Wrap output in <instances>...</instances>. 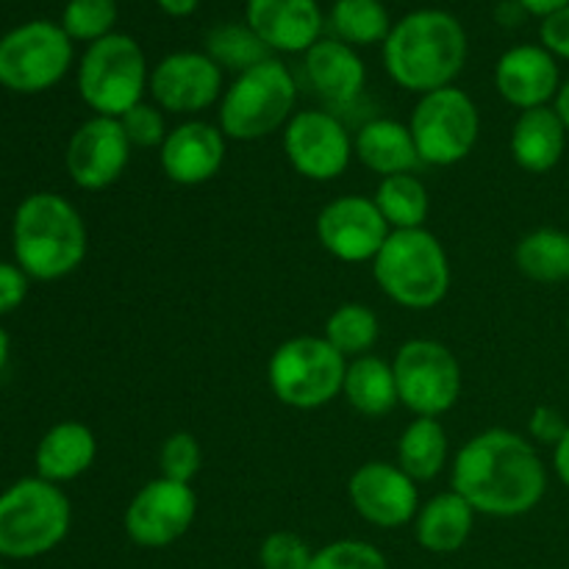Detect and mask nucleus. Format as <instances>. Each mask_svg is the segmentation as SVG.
I'll return each instance as SVG.
<instances>
[{"instance_id":"nucleus-8","label":"nucleus","mask_w":569,"mask_h":569,"mask_svg":"<svg viewBox=\"0 0 569 569\" xmlns=\"http://www.w3.org/2000/svg\"><path fill=\"white\" fill-rule=\"evenodd\" d=\"M348 359L326 337H292L272 350L267 383L278 403L315 411L342 395Z\"/></svg>"},{"instance_id":"nucleus-12","label":"nucleus","mask_w":569,"mask_h":569,"mask_svg":"<svg viewBox=\"0 0 569 569\" xmlns=\"http://www.w3.org/2000/svg\"><path fill=\"white\" fill-rule=\"evenodd\" d=\"M283 153L300 178L328 183L345 176L353 161V137L331 111L306 109L283 128Z\"/></svg>"},{"instance_id":"nucleus-25","label":"nucleus","mask_w":569,"mask_h":569,"mask_svg":"<svg viewBox=\"0 0 569 569\" xmlns=\"http://www.w3.org/2000/svg\"><path fill=\"white\" fill-rule=\"evenodd\" d=\"M353 156L381 178L415 172L417 164H422L409 122L389 120V117H376L356 131Z\"/></svg>"},{"instance_id":"nucleus-39","label":"nucleus","mask_w":569,"mask_h":569,"mask_svg":"<svg viewBox=\"0 0 569 569\" xmlns=\"http://www.w3.org/2000/svg\"><path fill=\"white\" fill-rule=\"evenodd\" d=\"M31 278L17 261H0V317L20 309L28 298Z\"/></svg>"},{"instance_id":"nucleus-27","label":"nucleus","mask_w":569,"mask_h":569,"mask_svg":"<svg viewBox=\"0 0 569 569\" xmlns=\"http://www.w3.org/2000/svg\"><path fill=\"white\" fill-rule=\"evenodd\" d=\"M448 465V431L437 417H415L398 439V467L417 483L433 481Z\"/></svg>"},{"instance_id":"nucleus-2","label":"nucleus","mask_w":569,"mask_h":569,"mask_svg":"<svg viewBox=\"0 0 569 569\" xmlns=\"http://www.w3.org/2000/svg\"><path fill=\"white\" fill-rule=\"evenodd\" d=\"M383 48V70L415 94L453 87L470 53L461 20L442 9H417L400 17Z\"/></svg>"},{"instance_id":"nucleus-16","label":"nucleus","mask_w":569,"mask_h":569,"mask_svg":"<svg viewBox=\"0 0 569 569\" xmlns=\"http://www.w3.org/2000/svg\"><path fill=\"white\" fill-rule=\"evenodd\" d=\"M131 161V142L117 117L92 114L72 131L64 150L70 181L83 192H100L122 178Z\"/></svg>"},{"instance_id":"nucleus-41","label":"nucleus","mask_w":569,"mask_h":569,"mask_svg":"<svg viewBox=\"0 0 569 569\" xmlns=\"http://www.w3.org/2000/svg\"><path fill=\"white\" fill-rule=\"evenodd\" d=\"M553 472L569 492V428L565 437H561V442L553 448Z\"/></svg>"},{"instance_id":"nucleus-13","label":"nucleus","mask_w":569,"mask_h":569,"mask_svg":"<svg viewBox=\"0 0 569 569\" xmlns=\"http://www.w3.org/2000/svg\"><path fill=\"white\" fill-rule=\"evenodd\" d=\"M198 517V495L192 483L159 476L144 483L122 515V528L133 545L161 550L176 545Z\"/></svg>"},{"instance_id":"nucleus-20","label":"nucleus","mask_w":569,"mask_h":569,"mask_svg":"<svg viewBox=\"0 0 569 569\" xmlns=\"http://www.w3.org/2000/svg\"><path fill=\"white\" fill-rule=\"evenodd\" d=\"M495 89L520 111L553 106L561 89L559 59L542 44H515L495 64Z\"/></svg>"},{"instance_id":"nucleus-46","label":"nucleus","mask_w":569,"mask_h":569,"mask_svg":"<svg viewBox=\"0 0 569 569\" xmlns=\"http://www.w3.org/2000/svg\"><path fill=\"white\" fill-rule=\"evenodd\" d=\"M9 350H11V342H9V333L0 328V370L6 367V361H9Z\"/></svg>"},{"instance_id":"nucleus-36","label":"nucleus","mask_w":569,"mask_h":569,"mask_svg":"<svg viewBox=\"0 0 569 569\" xmlns=\"http://www.w3.org/2000/svg\"><path fill=\"white\" fill-rule=\"evenodd\" d=\"M315 548L295 531L267 533L259 548L261 569H309Z\"/></svg>"},{"instance_id":"nucleus-7","label":"nucleus","mask_w":569,"mask_h":569,"mask_svg":"<svg viewBox=\"0 0 569 569\" xmlns=\"http://www.w3.org/2000/svg\"><path fill=\"white\" fill-rule=\"evenodd\" d=\"M78 94L100 117L120 120L142 103L150 87V67L142 44L128 33H109L87 44L76 72Z\"/></svg>"},{"instance_id":"nucleus-21","label":"nucleus","mask_w":569,"mask_h":569,"mask_svg":"<svg viewBox=\"0 0 569 569\" xmlns=\"http://www.w3.org/2000/svg\"><path fill=\"white\" fill-rule=\"evenodd\" d=\"M303 70L315 94L337 109L356 103L367 87V64L359 50L333 37H322L303 56Z\"/></svg>"},{"instance_id":"nucleus-24","label":"nucleus","mask_w":569,"mask_h":569,"mask_svg":"<svg viewBox=\"0 0 569 569\" xmlns=\"http://www.w3.org/2000/svg\"><path fill=\"white\" fill-rule=\"evenodd\" d=\"M411 526H415L417 545L428 553H459L470 542V533L476 528V509L459 492L448 489L426 500Z\"/></svg>"},{"instance_id":"nucleus-31","label":"nucleus","mask_w":569,"mask_h":569,"mask_svg":"<svg viewBox=\"0 0 569 569\" xmlns=\"http://www.w3.org/2000/svg\"><path fill=\"white\" fill-rule=\"evenodd\" d=\"M322 337L345 356V359H359L376 348L381 337V322L378 315L367 303H342L328 315Z\"/></svg>"},{"instance_id":"nucleus-37","label":"nucleus","mask_w":569,"mask_h":569,"mask_svg":"<svg viewBox=\"0 0 569 569\" xmlns=\"http://www.w3.org/2000/svg\"><path fill=\"white\" fill-rule=\"evenodd\" d=\"M120 126L122 131H126L131 148H161L167 133H170L164 111L156 103H148V100H142V103H137L133 109H128L126 114L120 117Z\"/></svg>"},{"instance_id":"nucleus-1","label":"nucleus","mask_w":569,"mask_h":569,"mask_svg":"<svg viewBox=\"0 0 569 569\" xmlns=\"http://www.w3.org/2000/svg\"><path fill=\"white\" fill-rule=\"evenodd\" d=\"M450 489L476 515L495 520L526 517L548 492V467L537 445L509 428H489L461 445L450 467Z\"/></svg>"},{"instance_id":"nucleus-6","label":"nucleus","mask_w":569,"mask_h":569,"mask_svg":"<svg viewBox=\"0 0 569 569\" xmlns=\"http://www.w3.org/2000/svg\"><path fill=\"white\" fill-rule=\"evenodd\" d=\"M72 506L64 489L44 478H20L0 495V556L37 559L70 533Z\"/></svg>"},{"instance_id":"nucleus-35","label":"nucleus","mask_w":569,"mask_h":569,"mask_svg":"<svg viewBox=\"0 0 569 569\" xmlns=\"http://www.w3.org/2000/svg\"><path fill=\"white\" fill-rule=\"evenodd\" d=\"M159 467L161 476L170 481L192 483L198 478L200 467H203V450L194 433L176 431L161 442L159 450Z\"/></svg>"},{"instance_id":"nucleus-9","label":"nucleus","mask_w":569,"mask_h":569,"mask_svg":"<svg viewBox=\"0 0 569 569\" xmlns=\"http://www.w3.org/2000/svg\"><path fill=\"white\" fill-rule=\"evenodd\" d=\"M409 131L422 164L453 167L476 150L481 137V111L476 100L453 83L420 94L409 117Z\"/></svg>"},{"instance_id":"nucleus-38","label":"nucleus","mask_w":569,"mask_h":569,"mask_svg":"<svg viewBox=\"0 0 569 569\" xmlns=\"http://www.w3.org/2000/svg\"><path fill=\"white\" fill-rule=\"evenodd\" d=\"M567 428V417L553 406H537L528 417V439H533V445H545V448H556Z\"/></svg>"},{"instance_id":"nucleus-32","label":"nucleus","mask_w":569,"mask_h":569,"mask_svg":"<svg viewBox=\"0 0 569 569\" xmlns=\"http://www.w3.org/2000/svg\"><path fill=\"white\" fill-rule=\"evenodd\" d=\"M206 53L222 70H231L237 76L272 56L248 22H222V26L211 28L209 37H206Z\"/></svg>"},{"instance_id":"nucleus-45","label":"nucleus","mask_w":569,"mask_h":569,"mask_svg":"<svg viewBox=\"0 0 569 569\" xmlns=\"http://www.w3.org/2000/svg\"><path fill=\"white\" fill-rule=\"evenodd\" d=\"M553 109H556V114L561 117V122H565V128L569 133V78L567 81H561L559 94H556V100H553Z\"/></svg>"},{"instance_id":"nucleus-3","label":"nucleus","mask_w":569,"mask_h":569,"mask_svg":"<svg viewBox=\"0 0 569 569\" xmlns=\"http://www.w3.org/2000/svg\"><path fill=\"white\" fill-rule=\"evenodd\" d=\"M11 250L31 281H59L87 259V222L61 194L33 192L14 211Z\"/></svg>"},{"instance_id":"nucleus-18","label":"nucleus","mask_w":569,"mask_h":569,"mask_svg":"<svg viewBox=\"0 0 569 569\" xmlns=\"http://www.w3.org/2000/svg\"><path fill=\"white\" fill-rule=\"evenodd\" d=\"M226 153L228 139L220 126L206 120H183L167 133L164 144L159 148V164L167 181L178 187H200L220 176Z\"/></svg>"},{"instance_id":"nucleus-23","label":"nucleus","mask_w":569,"mask_h":569,"mask_svg":"<svg viewBox=\"0 0 569 569\" xmlns=\"http://www.w3.org/2000/svg\"><path fill=\"white\" fill-rule=\"evenodd\" d=\"M94 459H98V439H94L92 428L76 420L56 422L39 439L37 453H33L37 476L56 487L81 478L94 465Z\"/></svg>"},{"instance_id":"nucleus-14","label":"nucleus","mask_w":569,"mask_h":569,"mask_svg":"<svg viewBox=\"0 0 569 569\" xmlns=\"http://www.w3.org/2000/svg\"><path fill=\"white\" fill-rule=\"evenodd\" d=\"M148 92L167 114H200L220 103L226 92L222 67L206 50H176L153 64Z\"/></svg>"},{"instance_id":"nucleus-42","label":"nucleus","mask_w":569,"mask_h":569,"mask_svg":"<svg viewBox=\"0 0 569 569\" xmlns=\"http://www.w3.org/2000/svg\"><path fill=\"white\" fill-rule=\"evenodd\" d=\"M517 3L526 9V14L545 20V17L553 14V11H559V9H565V6H569V0H517Z\"/></svg>"},{"instance_id":"nucleus-15","label":"nucleus","mask_w":569,"mask_h":569,"mask_svg":"<svg viewBox=\"0 0 569 569\" xmlns=\"http://www.w3.org/2000/svg\"><path fill=\"white\" fill-rule=\"evenodd\" d=\"M392 228L367 194H339L317 214V239L322 250L345 264H365L378 256Z\"/></svg>"},{"instance_id":"nucleus-26","label":"nucleus","mask_w":569,"mask_h":569,"mask_svg":"<svg viewBox=\"0 0 569 569\" xmlns=\"http://www.w3.org/2000/svg\"><path fill=\"white\" fill-rule=\"evenodd\" d=\"M342 398L361 417H370V420L387 417L400 403L392 361H383L372 353L350 359L345 370Z\"/></svg>"},{"instance_id":"nucleus-47","label":"nucleus","mask_w":569,"mask_h":569,"mask_svg":"<svg viewBox=\"0 0 569 569\" xmlns=\"http://www.w3.org/2000/svg\"><path fill=\"white\" fill-rule=\"evenodd\" d=\"M567 331H569V317H567Z\"/></svg>"},{"instance_id":"nucleus-5","label":"nucleus","mask_w":569,"mask_h":569,"mask_svg":"<svg viewBox=\"0 0 569 569\" xmlns=\"http://www.w3.org/2000/svg\"><path fill=\"white\" fill-rule=\"evenodd\" d=\"M217 109V126L233 142H259L283 131L298 111V83L281 59L270 56L261 64L233 76Z\"/></svg>"},{"instance_id":"nucleus-11","label":"nucleus","mask_w":569,"mask_h":569,"mask_svg":"<svg viewBox=\"0 0 569 569\" xmlns=\"http://www.w3.org/2000/svg\"><path fill=\"white\" fill-rule=\"evenodd\" d=\"M398 398L415 417H442L459 403L465 376L448 345L437 339H409L392 359Z\"/></svg>"},{"instance_id":"nucleus-33","label":"nucleus","mask_w":569,"mask_h":569,"mask_svg":"<svg viewBox=\"0 0 569 569\" xmlns=\"http://www.w3.org/2000/svg\"><path fill=\"white\" fill-rule=\"evenodd\" d=\"M117 17H120L117 0H67L59 26L72 42L92 44L114 33Z\"/></svg>"},{"instance_id":"nucleus-30","label":"nucleus","mask_w":569,"mask_h":569,"mask_svg":"<svg viewBox=\"0 0 569 569\" xmlns=\"http://www.w3.org/2000/svg\"><path fill=\"white\" fill-rule=\"evenodd\" d=\"M372 200H376L378 211H381L383 220H387V226L392 231L426 228L428 211H431V198H428L426 183L415 172L381 178Z\"/></svg>"},{"instance_id":"nucleus-43","label":"nucleus","mask_w":569,"mask_h":569,"mask_svg":"<svg viewBox=\"0 0 569 569\" xmlns=\"http://www.w3.org/2000/svg\"><path fill=\"white\" fill-rule=\"evenodd\" d=\"M161 11L167 17H176V20H183V17H192L198 11L200 0H156Z\"/></svg>"},{"instance_id":"nucleus-19","label":"nucleus","mask_w":569,"mask_h":569,"mask_svg":"<svg viewBox=\"0 0 569 569\" xmlns=\"http://www.w3.org/2000/svg\"><path fill=\"white\" fill-rule=\"evenodd\" d=\"M244 22L270 53H309L322 39L326 17L317 0H248Z\"/></svg>"},{"instance_id":"nucleus-44","label":"nucleus","mask_w":569,"mask_h":569,"mask_svg":"<svg viewBox=\"0 0 569 569\" xmlns=\"http://www.w3.org/2000/svg\"><path fill=\"white\" fill-rule=\"evenodd\" d=\"M522 17H526V9H522L517 0H503V3L498 6V22H500V26L515 28V26H520Z\"/></svg>"},{"instance_id":"nucleus-40","label":"nucleus","mask_w":569,"mask_h":569,"mask_svg":"<svg viewBox=\"0 0 569 569\" xmlns=\"http://www.w3.org/2000/svg\"><path fill=\"white\" fill-rule=\"evenodd\" d=\"M539 39H542V48L548 53L569 61V6L545 17L542 26H539Z\"/></svg>"},{"instance_id":"nucleus-4","label":"nucleus","mask_w":569,"mask_h":569,"mask_svg":"<svg viewBox=\"0 0 569 569\" xmlns=\"http://www.w3.org/2000/svg\"><path fill=\"white\" fill-rule=\"evenodd\" d=\"M372 276L392 303L411 311L442 303L453 281L448 250L428 228L389 233L372 259Z\"/></svg>"},{"instance_id":"nucleus-48","label":"nucleus","mask_w":569,"mask_h":569,"mask_svg":"<svg viewBox=\"0 0 569 569\" xmlns=\"http://www.w3.org/2000/svg\"><path fill=\"white\" fill-rule=\"evenodd\" d=\"M0 569H9V567H0Z\"/></svg>"},{"instance_id":"nucleus-10","label":"nucleus","mask_w":569,"mask_h":569,"mask_svg":"<svg viewBox=\"0 0 569 569\" xmlns=\"http://www.w3.org/2000/svg\"><path fill=\"white\" fill-rule=\"evenodd\" d=\"M72 59V39L59 22H22L0 37V87L17 94L48 92L70 72Z\"/></svg>"},{"instance_id":"nucleus-29","label":"nucleus","mask_w":569,"mask_h":569,"mask_svg":"<svg viewBox=\"0 0 569 569\" xmlns=\"http://www.w3.org/2000/svg\"><path fill=\"white\" fill-rule=\"evenodd\" d=\"M392 17L381 0H333L328 28L333 39L350 48H370L387 42L392 31Z\"/></svg>"},{"instance_id":"nucleus-28","label":"nucleus","mask_w":569,"mask_h":569,"mask_svg":"<svg viewBox=\"0 0 569 569\" xmlns=\"http://www.w3.org/2000/svg\"><path fill=\"white\" fill-rule=\"evenodd\" d=\"M515 264L528 281H569V233L561 228H537L515 248Z\"/></svg>"},{"instance_id":"nucleus-22","label":"nucleus","mask_w":569,"mask_h":569,"mask_svg":"<svg viewBox=\"0 0 569 569\" xmlns=\"http://www.w3.org/2000/svg\"><path fill=\"white\" fill-rule=\"evenodd\" d=\"M567 137L565 122L556 114L553 106H539V109L520 111L511 128L509 153L520 170L545 176L565 159Z\"/></svg>"},{"instance_id":"nucleus-17","label":"nucleus","mask_w":569,"mask_h":569,"mask_svg":"<svg viewBox=\"0 0 569 569\" xmlns=\"http://www.w3.org/2000/svg\"><path fill=\"white\" fill-rule=\"evenodd\" d=\"M348 500L361 520L383 531L415 522L422 506L420 487L400 470L398 461H365L350 476Z\"/></svg>"},{"instance_id":"nucleus-34","label":"nucleus","mask_w":569,"mask_h":569,"mask_svg":"<svg viewBox=\"0 0 569 569\" xmlns=\"http://www.w3.org/2000/svg\"><path fill=\"white\" fill-rule=\"evenodd\" d=\"M309 569H389V561L365 539H337L315 550Z\"/></svg>"}]
</instances>
